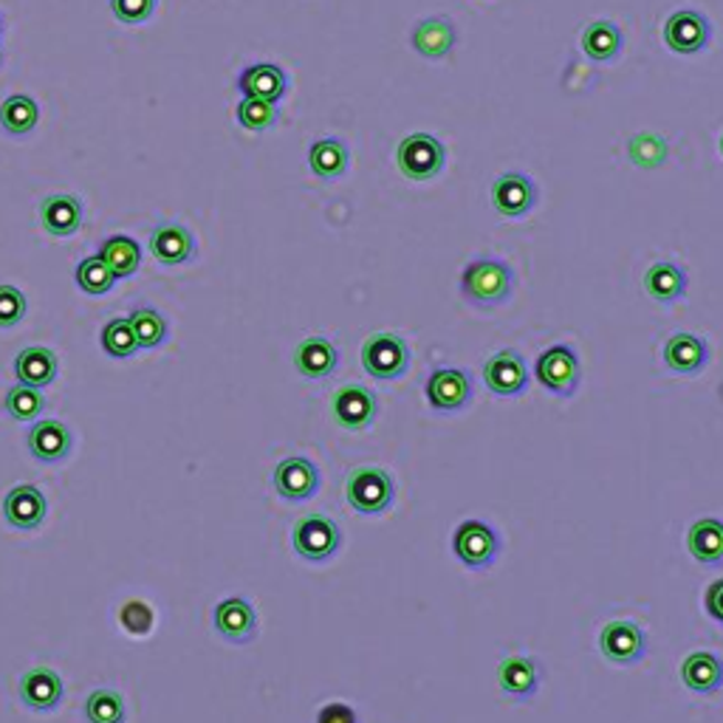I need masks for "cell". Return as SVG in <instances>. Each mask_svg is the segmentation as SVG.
<instances>
[{"label": "cell", "mask_w": 723, "mask_h": 723, "mask_svg": "<svg viewBox=\"0 0 723 723\" xmlns=\"http://www.w3.org/2000/svg\"><path fill=\"white\" fill-rule=\"evenodd\" d=\"M458 291L475 308H498L512 300L514 269L500 257H475L464 266Z\"/></svg>", "instance_id": "cell-1"}, {"label": "cell", "mask_w": 723, "mask_h": 723, "mask_svg": "<svg viewBox=\"0 0 723 723\" xmlns=\"http://www.w3.org/2000/svg\"><path fill=\"white\" fill-rule=\"evenodd\" d=\"M345 498L353 512L376 518L387 512L396 500V480L379 467H359L348 478Z\"/></svg>", "instance_id": "cell-2"}, {"label": "cell", "mask_w": 723, "mask_h": 723, "mask_svg": "<svg viewBox=\"0 0 723 723\" xmlns=\"http://www.w3.org/2000/svg\"><path fill=\"white\" fill-rule=\"evenodd\" d=\"M534 379H538V384H543V391L554 393L560 398H571L580 391V382H583L580 353L565 342L545 348L534 362Z\"/></svg>", "instance_id": "cell-3"}, {"label": "cell", "mask_w": 723, "mask_h": 723, "mask_svg": "<svg viewBox=\"0 0 723 723\" xmlns=\"http://www.w3.org/2000/svg\"><path fill=\"white\" fill-rule=\"evenodd\" d=\"M396 164L410 181H429L447 164V148L433 134H410L398 141Z\"/></svg>", "instance_id": "cell-4"}, {"label": "cell", "mask_w": 723, "mask_h": 723, "mask_svg": "<svg viewBox=\"0 0 723 723\" xmlns=\"http://www.w3.org/2000/svg\"><path fill=\"white\" fill-rule=\"evenodd\" d=\"M500 549H503L500 534L495 532V525L483 520H464L453 534L455 557L472 571L492 568L495 560L500 557Z\"/></svg>", "instance_id": "cell-5"}, {"label": "cell", "mask_w": 723, "mask_h": 723, "mask_svg": "<svg viewBox=\"0 0 723 723\" xmlns=\"http://www.w3.org/2000/svg\"><path fill=\"white\" fill-rule=\"evenodd\" d=\"M362 368L376 382H396L410 368V348L398 333H373L362 345Z\"/></svg>", "instance_id": "cell-6"}, {"label": "cell", "mask_w": 723, "mask_h": 723, "mask_svg": "<svg viewBox=\"0 0 723 723\" xmlns=\"http://www.w3.org/2000/svg\"><path fill=\"white\" fill-rule=\"evenodd\" d=\"M291 543L306 563H328L340 551L342 532L326 514H308L295 525Z\"/></svg>", "instance_id": "cell-7"}, {"label": "cell", "mask_w": 723, "mask_h": 723, "mask_svg": "<svg viewBox=\"0 0 723 723\" xmlns=\"http://www.w3.org/2000/svg\"><path fill=\"white\" fill-rule=\"evenodd\" d=\"M472 376L461 368H436L424 382L427 404L438 413H458L472 402Z\"/></svg>", "instance_id": "cell-8"}, {"label": "cell", "mask_w": 723, "mask_h": 723, "mask_svg": "<svg viewBox=\"0 0 723 723\" xmlns=\"http://www.w3.org/2000/svg\"><path fill=\"white\" fill-rule=\"evenodd\" d=\"M599 650L602 656L614 664H639L647 656V636L645 630L630 619L608 621L599 634Z\"/></svg>", "instance_id": "cell-9"}, {"label": "cell", "mask_w": 723, "mask_h": 723, "mask_svg": "<svg viewBox=\"0 0 723 723\" xmlns=\"http://www.w3.org/2000/svg\"><path fill=\"white\" fill-rule=\"evenodd\" d=\"M483 379H487V387L495 396L514 398L523 396L532 373H529V365H525V359L520 357V351L503 348V351L495 353L487 365H483Z\"/></svg>", "instance_id": "cell-10"}, {"label": "cell", "mask_w": 723, "mask_h": 723, "mask_svg": "<svg viewBox=\"0 0 723 723\" xmlns=\"http://www.w3.org/2000/svg\"><path fill=\"white\" fill-rule=\"evenodd\" d=\"M712 40V23L695 9H679L664 23V43L676 54L704 52Z\"/></svg>", "instance_id": "cell-11"}, {"label": "cell", "mask_w": 723, "mask_h": 723, "mask_svg": "<svg viewBox=\"0 0 723 723\" xmlns=\"http://www.w3.org/2000/svg\"><path fill=\"white\" fill-rule=\"evenodd\" d=\"M489 195H492L495 210L506 219H523L538 206V184L532 176L518 173V170L498 176Z\"/></svg>", "instance_id": "cell-12"}, {"label": "cell", "mask_w": 723, "mask_h": 723, "mask_svg": "<svg viewBox=\"0 0 723 723\" xmlns=\"http://www.w3.org/2000/svg\"><path fill=\"white\" fill-rule=\"evenodd\" d=\"M331 416L342 429H368L379 416L376 393L362 384H345L333 393Z\"/></svg>", "instance_id": "cell-13"}, {"label": "cell", "mask_w": 723, "mask_h": 723, "mask_svg": "<svg viewBox=\"0 0 723 723\" xmlns=\"http://www.w3.org/2000/svg\"><path fill=\"white\" fill-rule=\"evenodd\" d=\"M320 469L315 461H308L302 455H291L286 461L277 464L275 469V489L280 498L291 500V503H302L311 500L320 492Z\"/></svg>", "instance_id": "cell-14"}, {"label": "cell", "mask_w": 723, "mask_h": 723, "mask_svg": "<svg viewBox=\"0 0 723 723\" xmlns=\"http://www.w3.org/2000/svg\"><path fill=\"white\" fill-rule=\"evenodd\" d=\"M215 630L232 645H246L257 636V616L252 602L244 596H230V599L219 602L215 608Z\"/></svg>", "instance_id": "cell-15"}, {"label": "cell", "mask_w": 723, "mask_h": 723, "mask_svg": "<svg viewBox=\"0 0 723 723\" xmlns=\"http://www.w3.org/2000/svg\"><path fill=\"white\" fill-rule=\"evenodd\" d=\"M540 664L529 656H509L498 667V684L512 701H532L540 690Z\"/></svg>", "instance_id": "cell-16"}, {"label": "cell", "mask_w": 723, "mask_h": 723, "mask_svg": "<svg viewBox=\"0 0 723 723\" xmlns=\"http://www.w3.org/2000/svg\"><path fill=\"white\" fill-rule=\"evenodd\" d=\"M664 362L672 373L695 376V373L704 371L706 362H710V345H706L704 337H698V333H672L664 345Z\"/></svg>", "instance_id": "cell-17"}, {"label": "cell", "mask_w": 723, "mask_h": 723, "mask_svg": "<svg viewBox=\"0 0 723 723\" xmlns=\"http://www.w3.org/2000/svg\"><path fill=\"white\" fill-rule=\"evenodd\" d=\"M237 91L244 94V99H263V103H280L288 91L286 71L275 63H257L244 68V74L237 77Z\"/></svg>", "instance_id": "cell-18"}, {"label": "cell", "mask_w": 723, "mask_h": 723, "mask_svg": "<svg viewBox=\"0 0 723 723\" xmlns=\"http://www.w3.org/2000/svg\"><path fill=\"white\" fill-rule=\"evenodd\" d=\"M29 453L43 464H57L68 458L71 453V429L57 418H43V422L32 424L26 436Z\"/></svg>", "instance_id": "cell-19"}, {"label": "cell", "mask_w": 723, "mask_h": 723, "mask_svg": "<svg viewBox=\"0 0 723 723\" xmlns=\"http://www.w3.org/2000/svg\"><path fill=\"white\" fill-rule=\"evenodd\" d=\"M455 38H458V32H455L453 20H449L447 14H433V18L418 20V26L413 29L410 43H413V49H416L422 57L444 60L453 52Z\"/></svg>", "instance_id": "cell-20"}, {"label": "cell", "mask_w": 723, "mask_h": 723, "mask_svg": "<svg viewBox=\"0 0 723 723\" xmlns=\"http://www.w3.org/2000/svg\"><path fill=\"white\" fill-rule=\"evenodd\" d=\"M20 698L34 712H52L63 701V679L52 667H34L20 679Z\"/></svg>", "instance_id": "cell-21"}, {"label": "cell", "mask_w": 723, "mask_h": 723, "mask_svg": "<svg viewBox=\"0 0 723 723\" xmlns=\"http://www.w3.org/2000/svg\"><path fill=\"white\" fill-rule=\"evenodd\" d=\"M3 518L9 520V525L14 529H23V532H32L45 520V495L40 492L32 483H23V487H14L12 492L3 498Z\"/></svg>", "instance_id": "cell-22"}, {"label": "cell", "mask_w": 723, "mask_h": 723, "mask_svg": "<svg viewBox=\"0 0 723 723\" xmlns=\"http://www.w3.org/2000/svg\"><path fill=\"white\" fill-rule=\"evenodd\" d=\"M681 681L695 695H715L723 687V661L721 656L698 650L681 661Z\"/></svg>", "instance_id": "cell-23"}, {"label": "cell", "mask_w": 723, "mask_h": 723, "mask_svg": "<svg viewBox=\"0 0 723 723\" xmlns=\"http://www.w3.org/2000/svg\"><path fill=\"white\" fill-rule=\"evenodd\" d=\"M340 365V351L326 337H311V340H302L295 351V368L300 376L306 379H328Z\"/></svg>", "instance_id": "cell-24"}, {"label": "cell", "mask_w": 723, "mask_h": 723, "mask_svg": "<svg viewBox=\"0 0 723 723\" xmlns=\"http://www.w3.org/2000/svg\"><path fill=\"white\" fill-rule=\"evenodd\" d=\"M687 549L692 560L706 568L723 565V520L721 518H701L690 525L687 532Z\"/></svg>", "instance_id": "cell-25"}, {"label": "cell", "mask_w": 723, "mask_h": 723, "mask_svg": "<svg viewBox=\"0 0 723 723\" xmlns=\"http://www.w3.org/2000/svg\"><path fill=\"white\" fill-rule=\"evenodd\" d=\"M150 252L164 266H181L195 255V237L181 224H161L150 235Z\"/></svg>", "instance_id": "cell-26"}, {"label": "cell", "mask_w": 723, "mask_h": 723, "mask_svg": "<svg viewBox=\"0 0 723 723\" xmlns=\"http://www.w3.org/2000/svg\"><path fill=\"white\" fill-rule=\"evenodd\" d=\"M40 219H43V226L49 235L68 237L83 224V204H79L77 195H65V192L49 195V199L43 201Z\"/></svg>", "instance_id": "cell-27"}, {"label": "cell", "mask_w": 723, "mask_h": 723, "mask_svg": "<svg viewBox=\"0 0 723 723\" xmlns=\"http://www.w3.org/2000/svg\"><path fill=\"white\" fill-rule=\"evenodd\" d=\"M645 288L656 302H664V306L679 302L687 295V272L681 269L679 263L659 261L647 269Z\"/></svg>", "instance_id": "cell-28"}, {"label": "cell", "mask_w": 723, "mask_h": 723, "mask_svg": "<svg viewBox=\"0 0 723 723\" xmlns=\"http://www.w3.org/2000/svg\"><path fill=\"white\" fill-rule=\"evenodd\" d=\"M14 373H18L20 384H29V387H45L52 384L54 376H57V357L54 351L43 345L23 348L14 359Z\"/></svg>", "instance_id": "cell-29"}, {"label": "cell", "mask_w": 723, "mask_h": 723, "mask_svg": "<svg viewBox=\"0 0 723 723\" xmlns=\"http://www.w3.org/2000/svg\"><path fill=\"white\" fill-rule=\"evenodd\" d=\"M351 150L342 139H320L308 150V164L311 173L322 181H337L348 173Z\"/></svg>", "instance_id": "cell-30"}, {"label": "cell", "mask_w": 723, "mask_h": 723, "mask_svg": "<svg viewBox=\"0 0 723 723\" xmlns=\"http://www.w3.org/2000/svg\"><path fill=\"white\" fill-rule=\"evenodd\" d=\"M625 38H621L619 26L610 20H594L583 32V52L588 54L594 63H610L619 57Z\"/></svg>", "instance_id": "cell-31"}, {"label": "cell", "mask_w": 723, "mask_h": 723, "mask_svg": "<svg viewBox=\"0 0 723 723\" xmlns=\"http://www.w3.org/2000/svg\"><path fill=\"white\" fill-rule=\"evenodd\" d=\"M99 257H103L105 266L114 272L116 280H123V277H130L136 269H139L141 249L134 237L114 235V237H108L103 246H99Z\"/></svg>", "instance_id": "cell-32"}, {"label": "cell", "mask_w": 723, "mask_h": 723, "mask_svg": "<svg viewBox=\"0 0 723 723\" xmlns=\"http://www.w3.org/2000/svg\"><path fill=\"white\" fill-rule=\"evenodd\" d=\"M38 119H40L38 103H34L32 96H26V94L9 96L7 103L0 105V125H3V130L12 136L32 134L34 125H38Z\"/></svg>", "instance_id": "cell-33"}, {"label": "cell", "mask_w": 723, "mask_h": 723, "mask_svg": "<svg viewBox=\"0 0 723 723\" xmlns=\"http://www.w3.org/2000/svg\"><path fill=\"white\" fill-rule=\"evenodd\" d=\"M128 320H130V328H134L139 348H159L161 342L167 340V322L156 308H148V306L134 308V315H130Z\"/></svg>", "instance_id": "cell-34"}, {"label": "cell", "mask_w": 723, "mask_h": 723, "mask_svg": "<svg viewBox=\"0 0 723 723\" xmlns=\"http://www.w3.org/2000/svg\"><path fill=\"white\" fill-rule=\"evenodd\" d=\"M667 153H670V145H667L664 136L659 134H636L634 139L628 141V159L634 161L636 167H645V170H653V167L664 164Z\"/></svg>", "instance_id": "cell-35"}, {"label": "cell", "mask_w": 723, "mask_h": 723, "mask_svg": "<svg viewBox=\"0 0 723 723\" xmlns=\"http://www.w3.org/2000/svg\"><path fill=\"white\" fill-rule=\"evenodd\" d=\"M45 398L40 396L38 387H29V384H14L12 391L3 398V410L14 422H34V418L43 413Z\"/></svg>", "instance_id": "cell-36"}, {"label": "cell", "mask_w": 723, "mask_h": 723, "mask_svg": "<svg viewBox=\"0 0 723 723\" xmlns=\"http://www.w3.org/2000/svg\"><path fill=\"white\" fill-rule=\"evenodd\" d=\"M103 348L105 353L114 359H130L139 351V342H136V333L134 328H130L128 317H116V320L105 322Z\"/></svg>", "instance_id": "cell-37"}, {"label": "cell", "mask_w": 723, "mask_h": 723, "mask_svg": "<svg viewBox=\"0 0 723 723\" xmlns=\"http://www.w3.org/2000/svg\"><path fill=\"white\" fill-rule=\"evenodd\" d=\"M85 717L91 723H125V701L114 690H94L85 701Z\"/></svg>", "instance_id": "cell-38"}, {"label": "cell", "mask_w": 723, "mask_h": 723, "mask_svg": "<svg viewBox=\"0 0 723 723\" xmlns=\"http://www.w3.org/2000/svg\"><path fill=\"white\" fill-rule=\"evenodd\" d=\"M74 277H77V286L83 288L85 295H108L116 283L114 272L105 266L99 255L85 257V261L77 266V272H74Z\"/></svg>", "instance_id": "cell-39"}, {"label": "cell", "mask_w": 723, "mask_h": 723, "mask_svg": "<svg viewBox=\"0 0 723 723\" xmlns=\"http://www.w3.org/2000/svg\"><path fill=\"white\" fill-rule=\"evenodd\" d=\"M237 123L241 128L246 130H269L272 125L277 123V105L275 103H263V99H244V103L237 105Z\"/></svg>", "instance_id": "cell-40"}, {"label": "cell", "mask_w": 723, "mask_h": 723, "mask_svg": "<svg viewBox=\"0 0 723 723\" xmlns=\"http://www.w3.org/2000/svg\"><path fill=\"white\" fill-rule=\"evenodd\" d=\"M119 621H123V628L128 630V634L145 636V634H150V628H153L156 614L150 610V605H145V602L130 599V602H125L123 610H119Z\"/></svg>", "instance_id": "cell-41"}, {"label": "cell", "mask_w": 723, "mask_h": 723, "mask_svg": "<svg viewBox=\"0 0 723 723\" xmlns=\"http://www.w3.org/2000/svg\"><path fill=\"white\" fill-rule=\"evenodd\" d=\"M26 317V297L14 286H0V328H12Z\"/></svg>", "instance_id": "cell-42"}, {"label": "cell", "mask_w": 723, "mask_h": 723, "mask_svg": "<svg viewBox=\"0 0 723 723\" xmlns=\"http://www.w3.org/2000/svg\"><path fill=\"white\" fill-rule=\"evenodd\" d=\"M110 9L123 23H145L153 14L156 0H110Z\"/></svg>", "instance_id": "cell-43"}, {"label": "cell", "mask_w": 723, "mask_h": 723, "mask_svg": "<svg viewBox=\"0 0 723 723\" xmlns=\"http://www.w3.org/2000/svg\"><path fill=\"white\" fill-rule=\"evenodd\" d=\"M317 723H359V717L348 704L333 701V704L322 706L320 715H317Z\"/></svg>", "instance_id": "cell-44"}, {"label": "cell", "mask_w": 723, "mask_h": 723, "mask_svg": "<svg viewBox=\"0 0 723 723\" xmlns=\"http://www.w3.org/2000/svg\"><path fill=\"white\" fill-rule=\"evenodd\" d=\"M704 608L706 616L723 628V580H715V583L710 585V591H706L704 596Z\"/></svg>", "instance_id": "cell-45"}, {"label": "cell", "mask_w": 723, "mask_h": 723, "mask_svg": "<svg viewBox=\"0 0 723 723\" xmlns=\"http://www.w3.org/2000/svg\"><path fill=\"white\" fill-rule=\"evenodd\" d=\"M721 156H723V136H721Z\"/></svg>", "instance_id": "cell-46"}, {"label": "cell", "mask_w": 723, "mask_h": 723, "mask_svg": "<svg viewBox=\"0 0 723 723\" xmlns=\"http://www.w3.org/2000/svg\"><path fill=\"white\" fill-rule=\"evenodd\" d=\"M0 29H3V23H0Z\"/></svg>", "instance_id": "cell-47"}]
</instances>
